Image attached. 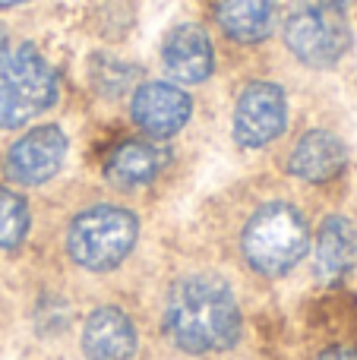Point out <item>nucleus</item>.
Returning a JSON list of instances; mask_svg holds the SVG:
<instances>
[{"instance_id": "nucleus-1", "label": "nucleus", "mask_w": 357, "mask_h": 360, "mask_svg": "<svg viewBox=\"0 0 357 360\" xmlns=\"http://www.w3.org/2000/svg\"><path fill=\"white\" fill-rule=\"evenodd\" d=\"M164 329L190 354L228 351L240 338V310L231 288L209 275H193L171 288Z\"/></svg>"}, {"instance_id": "nucleus-2", "label": "nucleus", "mask_w": 357, "mask_h": 360, "mask_svg": "<svg viewBox=\"0 0 357 360\" xmlns=\"http://www.w3.org/2000/svg\"><path fill=\"white\" fill-rule=\"evenodd\" d=\"M310 231L304 215L288 202H269L247 221L244 256L259 275H285L304 259Z\"/></svg>"}, {"instance_id": "nucleus-3", "label": "nucleus", "mask_w": 357, "mask_h": 360, "mask_svg": "<svg viewBox=\"0 0 357 360\" xmlns=\"http://www.w3.org/2000/svg\"><path fill=\"white\" fill-rule=\"evenodd\" d=\"M57 98V76L32 44H16L0 54V130L22 127L48 111Z\"/></svg>"}, {"instance_id": "nucleus-4", "label": "nucleus", "mask_w": 357, "mask_h": 360, "mask_svg": "<svg viewBox=\"0 0 357 360\" xmlns=\"http://www.w3.org/2000/svg\"><path fill=\"white\" fill-rule=\"evenodd\" d=\"M139 224L120 205H92V209L79 212L70 224L67 250L73 262L92 272H108V269L120 266L130 256L133 243H136Z\"/></svg>"}, {"instance_id": "nucleus-5", "label": "nucleus", "mask_w": 357, "mask_h": 360, "mask_svg": "<svg viewBox=\"0 0 357 360\" xmlns=\"http://www.w3.org/2000/svg\"><path fill=\"white\" fill-rule=\"evenodd\" d=\"M285 44L291 54L307 67H332L351 48V29H348L345 10L326 4V0H310L288 13L285 19Z\"/></svg>"}, {"instance_id": "nucleus-6", "label": "nucleus", "mask_w": 357, "mask_h": 360, "mask_svg": "<svg viewBox=\"0 0 357 360\" xmlns=\"http://www.w3.org/2000/svg\"><path fill=\"white\" fill-rule=\"evenodd\" d=\"M288 124L285 92L272 82H250L234 108V136L244 149H263L278 139Z\"/></svg>"}, {"instance_id": "nucleus-7", "label": "nucleus", "mask_w": 357, "mask_h": 360, "mask_svg": "<svg viewBox=\"0 0 357 360\" xmlns=\"http://www.w3.org/2000/svg\"><path fill=\"white\" fill-rule=\"evenodd\" d=\"M63 158H67V136L57 127H38L13 143L10 155H6V171L19 184L35 186L54 177Z\"/></svg>"}, {"instance_id": "nucleus-8", "label": "nucleus", "mask_w": 357, "mask_h": 360, "mask_svg": "<svg viewBox=\"0 0 357 360\" xmlns=\"http://www.w3.org/2000/svg\"><path fill=\"white\" fill-rule=\"evenodd\" d=\"M190 95L171 82H143L133 95V120L155 139L174 136L190 120Z\"/></svg>"}, {"instance_id": "nucleus-9", "label": "nucleus", "mask_w": 357, "mask_h": 360, "mask_svg": "<svg viewBox=\"0 0 357 360\" xmlns=\"http://www.w3.org/2000/svg\"><path fill=\"white\" fill-rule=\"evenodd\" d=\"M82 351L89 360H130L136 354V326L117 307H98L82 326Z\"/></svg>"}, {"instance_id": "nucleus-10", "label": "nucleus", "mask_w": 357, "mask_h": 360, "mask_svg": "<svg viewBox=\"0 0 357 360\" xmlns=\"http://www.w3.org/2000/svg\"><path fill=\"white\" fill-rule=\"evenodd\" d=\"M348 152L339 136L326 130H310L297 139L294 152L288 158V168L294 177L307 180V184H329L345 171Z\"/></svg>"}, {"instance_id": "nucleus-11", "label": "nucleus", "mask_w": 357, "mask_h": 360, "mask_svg": "<svg viewBox=\"0 0 357 360\" xmlns=\"http://www.w3.org/2000/svg\"><path fill=\"white\" fill-rule=\"evenodd\" d=\"M164 67L168 73L174 76L177 82H202L209 73H212V41L209 35L200 29V25L187 22V25H177L168 38H164Z\"/></svg>"}, {"instance_id": "nucleus-12", "label": "nucleus", "mask_w": 357, "mask_h": 360, "mask_svg": "<svg viewBox=\"0 0 357 360\" xmlns=\"http://www.w3.org/2000/svg\"><path fill=\"white\" fill-rule=\"evenodd\" d=\"M357 259V231L348 218L332 215L316 234V275L329 285L342 281Z\"/></svg>"}, {"instance_id": "nucleus-13", "label": "nucleus", "mask_w": 357, "mask_h": 360, "mask_svg": "<svg viewBox=\"0 0 357 360\" xmlns=\"http://www.w3.org/2000/svg\"><path fill=\"white\" fill-rule=\"evenodd\" d=\"M219 25L228 38L244 44H257L272 35L278 22L275 0H221L219 4Z\"/></svg>"}, {"instance_id": "nucleus-14", "label": "nucleus", "mask_w": 357, "mask_h": 360, "mask_svg": "<svg viewBox=\"0 0 357 360\" xmlns=\"http://www.w3.org/2000/svg\"><path fill=\"white\" fill-rule=\"evenodd\" d=\"M164 152L155 143H143V139H126L108 155L105 162V177L114 186H139L158 177L164 168Z\"/></svg>"}, {"instance_id": "nucleus-15", "label": "nucleus", "mask_w": 357, "mask_h": 360, "mask_svg": "<svg viewBox=\"0 0 357 360\" xmlns=\"http://www.w3.org/2000/svg\"><path fill=\"white\" fill-rule=\"evenodd\" d=\"M29 224L32 218L25 199L19 193L6 190V186H0V247L4 250L19 247L25 240V234H29Z\"/></svg>"}, {"instance_id": "nucleus-16", "label": "nucleus", "mask_w": 357, "mask_h": 360, "mask_svg": "<svg viewBox=\"0 0 357 360\" xmlns=\"http://www.w3.org/2000/svg\"><path fill=\"white\" fill-rule=\"evenodd\" d=\"M136 67H130V63H120L114 60V57H95L92 60V82L95 89H98L101 95H124L126 89L133 86V79H136Z\"/></svg>"}, {"instance_id": "nucleus-17", "label": "nucleus", "mask_w": 357, "mask_h": 360, "mask_svg": "<svg viewBox=\"0 0 357 360\" xmlns=\"http://www.w3.org/2000/svg\"><path fill=\"white\" fill-rule=\"evenodd\" d=\"M320 360H357V351L354 348H329L320 354Z\"/></svg>"}, {"instance_id": "nucleus-18", "label": "nucleus", "mask_w": 357, "mask_h": 360, "mask_svg": "<svg viewBox=\"0 0 357 360\" xmlns=\"http://www.w3.org/2000/svg\"><path fill=\"white\" fill-rule=\"evenodd\" d=\"M326 4H332V6H339V10H348V4H351V0H326Z\"/></svg>"}, {"instance_id": "nucleus-19", "label": "nucleus", "mask_w": 357, "mask_h": 360, "mask_svg": "<svg viewBox=\"0 0 357 360\" xmlns=\"http://www.w3.org/2000/svg\"><path fill=\"white\" fill-rule=\"evenodd\" d=\"M4 51H6V32L0 29V54H4Z\"/></svg>"}, {"instance_id": "nucleus-20", "label": "nucleus", "mask_w": 357, "mask_h": 360, "mask_svg": "<svg viewBox=\"0 0 357 360\" xmlns=\"http://www.w3.org/2000/svg\"><path fill=\"white\" fill-rule=\"evenodd\" d=\"M16 4H25V0H0V6H16Z\"/></svg>"}]
</instances>
